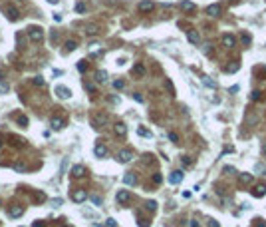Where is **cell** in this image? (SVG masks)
Here are the masks:
<instances>
[{"label":"cell","instance_id":"6da1fadb","mask_svg":"<svg viewBox=\"0 0 266 227\" xmlns=\"http://www.w3.org/2000/svg\"><path fill=\"white\" fill-rule=\"evenodd\" d=\"M28 36H30L32 42H42L44 40V32H42L40 26H30L28 28Z\"/></svg>","mask_w":266,"mask_h":227},{"label":"cell","instance_id":"7a4b0ae2","mask_svg":"<svg viewBox=\"0 0 266 227\" xmlns=\"http://www.w3.org/2000/svg\"><path fill=\"white\" fill-rule=\"evenodd\" d=\"M58 94V98L60 100H68L70 96H72V90L70 88H66V86H56V90H54Z\"/></svg>","mask_w":266,"mask_h":227},{"label":"cell","instance_id":"3957f363","mask_svg":"<svg viewBox=\"0 0 266 227\" xmlns=\"http://www.w3.org/2000/svg\"><path fill=\"white\" fill-rule=\"evenodd\" d=\"M2 10H4V14H8V18L12 20V22H14V20H18V10H16L12 4H4Z\"/></svg>","mask_w":266,"mask_h":227},{"label":"cell","instance_id":"277c9868","mask_svg":"<svg viewBox=\"0 0 266 227\" xmlns=\"http://www.w3.org/2000/svg\"><path fill=\"white\" fill-rule=\"evenodd\" d=\"M72 199H74L75 203H81V201L88 199V193H85V189H75V191L72 193Z\"/></svg>","mask_w":266,"mask_h":227},{"label":"cell","instance_id":"5b68a950","mask_svg":"<svg viewBox=\"0 0 266 227\" xmlns=\"http://www.w3.org/2000/svg\"><path fill=\"white\" fill-rule=\"evenodd\" d=\"M117 158H119L121 164H127V161H131V158H133V151H131V149H121Z\"/></svg>","mask_w":266,"mask_h":227},{"label":"cell","instance_id":"8992f818","mask_svg":"<svg viewBox=\"0 0 266 227\" xmlns=\"http://www.w3.org/2000/svg\"><path fill=\"white\" fill-rule=\"evenodd\" d=\"M50 124H52V128H54V129H62L64 126H66V120H64V118H60V116H54Z\"/></svg>","mask_w":266,"mask_h":227},{"label":"cell","instance_id":"52a82bcc","mask_svg":"<svg viewBox=\"0 0 266 227\" xmlns=\"http://www.w3.org/2000/svg\"><path fill=\"white\" fill-rule=\"evenodd\" d=\"M91 124H94L95 128L104 126V124H107V116H105V114H97V116H94V122H91Z\"/></svg>","mask_w":266,"mask_h":227},{"label":"cell","instance_id":"ba28073f","mask_svg":"<svg viewBox=\"0 0 266 227\" xmlns=\"http://www.w3.org/2000/svg\"><path fill=\"white\" fill-rule=\"evenodd\" d=\"M139 12H151L153 10V2L151 0H143V2H139Z\"/></svg>","mask_w":266,"mask_h":227},{"label":"cell","instance_id":"9c48e42d","mask_svg":"<svg viewBox=\"0 0 266 227\" xmlns=\"http://www.w3.org/2000/svg\"><path fill=\"white\" fill-rule=\"evenodd\" d=\"M222 44H225L226 48H232V46L236 44V38L232 36V34H225V36H222Z\"/></svg>","mask_w":266,"mask_h":227},{"label":"cell","instance_id":"30bf717a","mask_svg":"<svg viewBox=\"0 0 266 227\" xmlns=\"http://www.w3.org/2000/svg\"><path fill=\"white\" fill-rule=\"evenodd\" d=\"M129 199H131V195H129L127 189H121V191H117V201H119V203H127Z\"/></svg>","mask_w":266,"mask_h":227},{"label":"cell","instance_id":"8fae6325","mask_svg":"<svg viewBox=\"0 0 266 227\" xmlns=\"http://www.w3.org/2000/svg\"><path fill=\"white\" fill-rule=\"evenodd\" d=\"M187 38H189V42H191V44H199V42H201V36H199L197 30H189V32H187Z\"/></svg>","mask_w":266,"mask_h":227},{"label":"cell","instance_id":"7c38bea8","mask_svg":"<svg viewBox=\"0 0 266 227\" xmlns=\"http://www.w3.org/2000/svg\"><path fill=\"white\" fill-rule=\"evenodd\" d=\"M181 179H183V171H173V174L169 175V183H173V185L181 183Z\"/></svg>","mask_w":266,"mask_h":227},{"label":"cell","instance_id":"4fadbf2b","mask_svg":"<svg viewBox=\"0 0 266 227\" xmlns=\"http://www.w3.org/2000/svg\"><path fill=\"white\" fill-rule=\"evenodd\" d=\"M207 14L209 16H219L220 14V6L219 4H210V6H207Z\"/></svg>","mask_w":266,"mask_h":227},{"label":"cell","instance_id":"5bb4252c","mask_svg":"<svg viewBox=\"0 0 266 227\" xmlns=\"http://www.w3.org/2000/svg\"><path fill=\"white\" fill-rule=\"evenodd\" d=\"M94 154L97 155V158H104V155L107 154V148H105V145H101V144H97L95 148H94Z\"/></svg>","mask_w":266,"mask_h":227},{"label":"cell","instance_id":"9a60e30c","mask_svg":"<svg viewBox=\"0 0 266 227\" xmlns=\"http://www.w3.org/2000/svg\"><path fill=\"white\" fill-rule=\"evenodd\" d=\"M84 174H85V167H84V165H74V167H72V175H74V177H81Z\"/></svg>","mask_w":266,"mask_h":227},{"label":"cell","instance_id":"2e32d148","mask_svg":"<svg viewBox=\"0 0 266 227\" xmlns=\"http://www.w3.org/2000/svg\"><path fill=\"white\" fill-rule=\"evenodd\" d=\"M115 134H117L119 138H123V136H125V134H127L125 124H121V122H119V124H115Z\"/></svg>","mask_w":266,"mask_h":227},{"label":"cell","instance_id":"e0dca14e","mask_svg":"<svg viewBox=\"0 0 266 227\" xmlns=\"http://www.w3.org/2000/svg\"><path fill=\"white\" fill-rule=\"evenodd\" d=\"M22 211H24L22 205H12V207H10V215H12V217H18V215H22Z\"/></svg>","mask_w":266,"mask_h":227},{"label":"cell","instance_id":"ac0fdd59","mask_svg":"<svg viewBox=\"0 0 266 227\" xmlns=\"http://www.w3.org/2000/svg\"><path fill=\"white\" fill-rule=\"evenodd\" d=\"M181 8L185 10V12H193V10L197 8V6H195L193 2H189V0H183V2H181Z\"/></svg>","mask_w":266,"mask_h":227},{"label":"cell","instance_id":"d6986e66","mask_svg":"<svg viewBox=\"0 0 266 227\" xmlns=\"http://www.w3.org/2000/svg\"><path fill=\"white\" fill-rule=\"evenodd\" d=\"M95 80H97V82H105V80H107V72H105V70L95 72Z\"/></svg>","mask_w":266,"mask_h":227},{"label":"cell","instance_id":"ffe728a7","mask_svg":"<svg viewBox=\"0 0 266 227\" xmlns=\"http://www.w3.org/2000/svg\"><path fill=\"white\" fill-rule=\"evenodd\" d=\"M133 74H137V76H145V68L141 66V64H135V66H133Z\"/></svg>","mask_w":266,"mask_h":227},{"label":"cell","instance_id":"44dd1931","mask_svg":"<svg viewBox=\"0 0 266 227\" xmlns=\"http://www.w3.org/2000/svg\"><path fill=\"white\" fill-rule=\"evenodd\" d=\"M85 32L94 36V34H97V26L95 24H88V26H85Z\"/></svg>","mask_w":266,"mask_h":227},{"label":"cell","instance_id":"7402d4cb","mask_svg":"<svg viewBox=\"0 0 266 227\" xmlns=\"http://www.w3.org/2000/svg\"><path fill=\"white\" fill-rule=\"evenodd\" d=\"M75 48H78V44H75L74 40H68V42H66V50H68V52H74Z\"/></svg>","mask_w":266,"mask_h":227},{"label":"cell","instance_id":"603a6c76","mask_svg":"<svg viewBox=\"0 0 266 227\" xmlns=\"http://www.w3.org/2000/svg\"><path fill=\"white\" fill-rule=\"evenodd\" d=\"M123 181H125L127 185H131V183H135V175H133V174H125V177H123Z\"/></svg>","mask_w":266,"mask_h":227},{"label":"cell","instance_id":"cb8c5ba5","mask_svg":"<svg viewBox=\"0 0 266 227\" xmlns=\"http://www.w3.org/2000/svg\"><path fill=\"white\" fill-rule=\"evenodd\" d=\"M264 193H266V185H258V187H256V191H254V195L260 197V195H264Z\"/></svg>","mask_w":266,"mask_h":227},{"label":"cell","instance_id":"d4e9b609","mask_svg":"<svg viewBox=\"0 0 266 227\" xmlns=\"http://www.w3.org/2000/svg\"><path fill=\"white\" fill-rule=\"evenodd\" d=\"M240 181L242 183H250L252 181V175L250 174H240Z\"/></svg>","mask_w":266,"mask_h":227},{"label":"cell","instance_id":"484cf974","mask_svg":"<svg viewBox=\"0 0 266 227\" xmlns=\"http://www.w3.org/2000/svg\"><path fill=\"white\" fill-rule=\"evenodd\" d=\"M78 70H80V72H85V70H88V64H85V60H80V62H78Z\"/></svg>","mask_w":266,"mask_h":227},{"label":"cell","instance_id":"4316f807","mask_svg":"<svg viewBox=\"0 0 266 227\" xmlns=\"http://www.w3.org/2000/svg\"><path fill=\"white\" fill-rule=\"evenodd\" d=\"M84 88L88 90V92H91V94H95V86H94V84H89V82H84Z\"/></svg>","mask_w":266,"mask_h":227},{"label":"cell","instance_id":"83f0119b","mask_svg":"<svg viewBox=\"0 0 266 227\" xmlns=\"http://www.w3.org/2000/svg\"><path fill=\"white\" fill-rule=\"evenodd\" d=\"M14 169H16V171H24L26 165L22 164V161H16V164H14Z\"/></svg>","mask_w":266,"mask_h":227},{"label":"cell","instance_id":"f1b7e54d","mask_svg":"<svg viewBox=\"0 0 266 227\" xmlns=\"http://www.w3.org/2000/svg\"><path fill=\"white\" fill-rule=\"evenodd\" d=\"M123 86H125V82H123V80H115V82H113V88H115V90H121Z\"/></svg>","mask_w":266,"mask_h":227},{"label":"cell","instance_id":"f546056e","mask_svg":"<svg viewBox=\"0 0 266 227\" xmlns=\"http://www.w3.org/2000/svg\"><path fill=\"white\" fill-rule=\"evenodd\" d=\"M203 82L207 84V86H210V88H215V82H213V80L209 78V76H203Z\"/></svg>","mask_w":266,"mask_h":227},{"label":"cell","instance_id":"4dcf8cb0","mask_svg":"<svg viewBox=\"0 0 266 227\" xmlns=\"http://www.w3.org/2000/svg\"><path fill=\"white\" fill-rule=\"evenodd\" d=\"M238 68H240L238 64H229V66H226V72H236Z\"/></svg>","mask_w":266,"mask_h":227},{"label":"cell","instance_id":"1f68e13d","mask_svg":"<svg viewBox=\"0 0 266 227\" xmlns=\"http://www.w3.org/2000/svg\"><path fill=\"white\" fill-rule=\"evenodd\" d=\"M34 84L42 88V86H44V78H42V76H36V78H34Z\"/></svg>","mask_w":266,"mask_h":227},{"label":"cell","instance_id":"d6a6232c","mask_svg":"<svg viewBox=\"0 0 266 227\" xmlns=\"http://www.w3.org/2000/svg\"><path fill=\"white\" fill-rule=\"evenodd\" d=\"M169 139H171L173 144H177V142H179V136H177L175 132H169Z\"/></svg>","mask_w":266,"mask_h":227},{"label":"cell","instance_id":"836d02e7","mask_svg":"<svg viewBox=\"0 0 266 227\" xmlns=\"http://www.w3.org/2000/svg\"><path fill=\"white\" fill-rule=\"evenodd\" d=\"M18 124H20V126H28V118H26V116H20V118H18Z\"/></svg>","mask_w":266,"mask_h":227},{"label":"cell","instance_id":"e575fe53","mask_svg":"<svg viewBox=\"0 0 266 227\" xmlns=\"http://www.w3.org/2000/svg\"><path fill=\"white\" fill-rule=\"evenodd\" d=\"M75 10H78L80 14H84V12H85V4H84V2H80L78 6H75Z\"/></svg>","mask_w":266,"mask_h":227},{"label":"cell","instance_id":"d590c367","mask_svg":"<svg viewBox=\"0 0 266 227\" xmlns=\"http://www.w3.org/2000/svg\"><path fill=\"white\" fill-rule=\"evenodd\" d=\"M145 207L149 209V211H155V207H157V203L155 201H147V205H145Z\"/></svg>","mask_w":266,"mask_h":227},{"label":"cell","instance_id":"8d00e7d4","mask_svg":"<svg viewBox=\"0 0 266 227\" xmlns=\"http://www.w3.org/2000/svg\"><path fill=\"white\" fill-rule=\"evenodd\" d=\"M34 197H36V201H44V199H46V195H44V193H42V191H38V193H36Z\"/></svg>","mask_w":266,"mask_h":227},{"label":"cell","instance_id":"74e56055","mask_svg":"<svg viewBox=\"0 0 266 227\" xmlns=\"http://www.w3.org/2000/svg\"><path fill=\"white\" fill-rule=\"evenodd\" d=\"M242 44H246V46L250 44V36L248 34H242Z\"/></svg>","mask_w":266,"mask_h":227},{"label":"cell","instance_id":"f35d334b","mask_svg":"<svg viewBox=\"0 0 266 227\" xmlns=\"http://www.w3.org/2000/svg\"><path fill=\"white\" fill-rule=\"evenodd\" d=\"M260 94H262V92H258V90H256V92H252V100H254V102H256V100H260V98H262Z\"/></svg>","mask_w":266,"mask_h":227},{"label":"cell","instance_id":"ab89813d","mask_svg":"<svg viewBox=\"0 0 266 227\" xmlns=\"http://www.w3.org/2000/svg\"><path fill=\"white\" fill-rule=\"evenodd\" d=\"M91 201H94L95 205H101V199H99V197H97V195H91Z\"/></svg>","mask_w":266,"mask_h":227},{"label":"cell","instance_id":"60d3db41","mask_svg":"<svg viewBox=\"0 0 266 227\" xmlns=\"http://www.w3.org/2000/svg\"><path fill=\"white\" fill-rule=\"evenodd\" d=\"M115 225H117L115 219H107V227H115Z\"/></svg>","mask_w":266,"mask_h":227},{"label":"cell","instance_id":"b9f144b4","mask_svg":"<svg viewBox=\"0 0 266 227\" xmlns=\"http://www.w3.org/2000/svg\"><path fill=\"white\" fill-rule=\"evenodd\" d=\"M32 227H46V223H42V221H34Z\"/></svg>","mask_w":266,"mask_h":227},{"label":"cell","instance_id":"7bdbcfd3","mask_svg":"<svg viewBox=\"0 0 266 227\" xmlns=\"http://www.w3.org/2000/svg\"><path fill=\"white\" fill-rule=\"evenodd\" d=\"M139 134H141V136H151L147 129H143V128H139Z\"/></svg>","mask_w":266,"mask_h":227},{"label":"cell","instance_id":"ee69618b","mask_svg":"<svg viewBox=\"0 0 266 227\" xmlns=\"http://www.w3.org/2000/svg\"><path fill=\"white\" fill-rule=\"evenodd\" d=\"M153 181H155V183H161V181H163V177H161V175H159V174H157V175H155V177H153Z\"/></svg>","mask_w":266,"mask_h":227},{"label":"cell","instance_id":"f6af8a7d","mask_svg":"<svg viewBox=\"0 0 266 227\" xmlns=\"http://www.w3.org/2000/svg\"><path fill=\"white\" fill-rule=\"evenodd\" d=\"M183 165H191V159H189V158H183Z\"/></svg>","mask_w":266,"mask_h":227},{"label":"cell","instance_id":"bcb514c9","mask_svg":"<svg viewBox=\"0 0 266 227\" xmlns=\"http://www.w3.org/2000/svg\"><path fill=\"white\" fill-rule=\"evenodd\" d=\"M209 227H219V223H215V221H210V223H209Z\"/></svg>","mask_w":266,"mask_h":227},{"label":"cell","instance_id":"7dc6e473","mask_svg":"<svg viewBox=\"0 0 266 227\" xmlns=\"http://www.w3.org/2000/svg\"><path fill=\"white\" fill-rule=\"evenodd\" d=\"M48 2H50V4H58V0H48Z\"/></svg>","mask_w":266,"mask_h":227},{"label":"cell","instance_id":"c3c4849f","mask_svg":"<svg viewBox=\"0 0 266 227\" xmlns=\"http://www.w3.org/2000/svg\"><path fill=\"white\" fill-rule=\"evenodd\" d=\"M258 227H266V223H262V221H260V223H258Z\"/></svg>","mask_w":266,"mask_h":227},{"label":"cell","instance_id":"681fc988","mask_svg":"<svg viewBox=\"0 0 266 227\" xmlns=\"http://www.w3.org/2000/svg\"><path fill=\"white\" fill-rule=\"evenodd\" d=\"M94 227H104V225H97V223H95V225H94Z\"/></svg>","mask_w":266,"mask_h":227},{"label":"cell","instance_id":"f907efd6","mask_svg":"<svg viewBox=\"0 0 266 227\" xmlns=\"http://www.w3.org/2000/svg\"><path fill=\"white\" fill-rule=\"evenodd\" d=\"M264 154H266V144H264Z\"/></svg>","mask_w":266,"mask_h":227},{"label":"cell","instance_id":"816d5d0a","mask_svg":"<svg viewBox=\"0 0 266 227\" xmlns=\"http://www.w3.org/2000/svg\"><path fill=\"white\" fill-rule=\"evenodd\" d=\"M0 145H2V138H0Z\"/></svg>","mask_w":266,"mask_h":227},{"label":"cell","instance_id":"f5cc1de1","mask_svg":"<svg viewBox=\"0 0 266 227\" xmlns=\"http://www.w3.org/2000/svg\"><path fill=\"white\" fill-rule=\"evenodd\" d=\"M0 203H2V201H0Z\"/></svg>","mask_w":266,"mask_h":227}]
</instances>
